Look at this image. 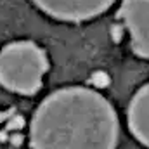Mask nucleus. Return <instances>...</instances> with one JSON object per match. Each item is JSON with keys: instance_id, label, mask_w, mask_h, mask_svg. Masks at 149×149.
Returning <instances> with one entry per match:
<instances>
[{"instance_id": "nucleus-1", "label": "nucleus", "mask_w": 149, "mask_h": 149, "mask_svg": "<svg viewBox=\"0 0 149 149\" xmlns=\"http://www.w3.org/2000/svg\"><path fill=\"white\" fill-rule=\"evenodd\" d=\"M118 118L109 101L85 87L47 95L31 120V149H116Z\"/></svg>"}, {"instance_id": "nucleus-2", "label": "nucleus", "mask_w": 149, "mask_h": 149, "mask_svg": "<svg viewBox=\"0 0 149 149\" xmlns=\"http://www.w3.org/2000/svg\"><path fill=\"white\" fill-rule=\"evenodd\" d=\"M47 70V56L33 42H12L0 50V85L7 90L23 95L35 94Z\"/></svg>"}, {"instance_id": "nucleus-3", "label": "nucleus", "mask_w": 149, "mask_h": 149, "mask_svg": "<svg viewBox=\"0 0 149 149\" xmlns=\"http://www.w3.org/2000/svg\"><path fill=\"white\" fill-rule=\"evenodd\" d=\"M47 16L66 21L81 23L101 16L114 3V0H31Z\"/></svg>"}, {"instance_id": "nucleus-4", "label": "nucleus", "mask_w": 149, "mask_h": 149, "mask_svg": "<svg viewBox=\"0 0 149 149\" xmlns=\"http://www.w3.org/2000/svg\"><path fill=\"white\" fill-rule=\"evenodd\" d=\"M118 16L130 31L132 50L149 59V0H121Z\"/></svg>"}, {"instance_id": "nucleus-5", "label": "nucleus", "mask_w": 149, "mask_h": 149, "mask_svg": "<svg viewBox=\"0 0 149 149\" xmlns=\"http://www.w3.org/2000/svg\"><path fill=\"white\" fill-rule=\"evenodd\" d=\"M127 121L134 137L149 148V83L132 97L127 109Z\"/></svg>"}]
</instances>
